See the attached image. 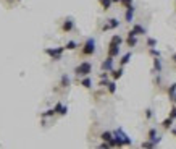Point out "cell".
I'll return each mask as SVG.
<instances>
[{
  "instance_id": "9a60e30c",
  "label": "cell",
  "mask_w": 176,
  "mask_h": 149,
  "mask_svg": "<svg viewBox=\"0 0 176 149\" xmlns=\"http://www.w3.org/2000/svg\"><path fill=\"white\" fill-rule=\"evenodd\" d=\"M154 68L157 73H160L162 71V62H160V57H155L154 58Z\"/></svg>"
},
{
  "instance_id": "30bf717a",
  "label": "cell",
  "mask_w": 176,
  "mask_h": 149,
  "mask_svg": "<svg viewBox=\"0 0 176 149\" xmlns=\"http://www.w3.org/2000/svg\"><path fill=\"white\" fill-rule=\"evenodd\" d=\"M147 140L154 141L155 144H157L158 141H160V138L157 136V130H155V128H150V130H149V134H147Z\"/></svg>"
},
{
  "instance_id": "d6986e66",
  "label": "cell",
  "mask_w": 176,
  "mask_h": 149,
  "mask_svg": "<svg viewBox=\"0 0 176 149\" xmlns=\"http://www.w3.org/2000/svg\"><path fill=\"white\" fill-rule=\"evenodd\" d=\"M99 2H100V5H102V8L103 10H108L110 7H112V0H99Z\"/></svg>"
},
{
  "instance_id": "1f68e13d",
  "label": "cell",
  "mask_w": 176,
  "mask_h": 149,
  "mask_svg": "<svg viewBox=\"0 0 176 149\" xmlns=\"http://www.w3.org/2000/svg\"><path fill=\"white\" fill-rule=\"evenodd\" d=\"M112 2H115V3H116V2H120V0H112Z\"/></svg>"
},
{
  "instance_id": "f546056e",
  "label": "cell",
  "mask_w": 176,
  "mask_h": 149,
  "mask_svg": "<svg viewBox=\"0 0 176 149\" xmlns=\"http://www.w3.org/2000/svg\"><path fill=\"white\" fill-rule=\"evenodd\" d=\"M171 133H173V134H176V128H173V130H171Z\"/></svg>"
},
{
  "instance_id": "6da1fadb",
  "label": "cell",
  "mask_w": 176,
  "mask_h": 149,
  "mask_svg": "<svg viewBox=\"0 0 176 149\" xmlns=\"http://www.w3.org/2000/svg\"><path fill=\"white\" fill-rule=\"evenodd\" d=\"M113 136H115L116 146H129V144L133 143V141H131V138L128 136V134L121 130V128H118V130L113 131Z\"/></svg>"
},
{
  "instance_id": "ac0fdd59",
  "label": "cell",
  "mask_w": 176,
  "mask_h": 149,
  "mask_svg": "<svg viewBox=\"0 0 176 149\" xmlns=\"http://www.w3.org/2000/svg\"><path fill=\"white\" fill-rule=\"evenodd\" d=\"M123 42L121 36H118V34H115V36L112 37V41H110V44H115V46H120V44Z\"/></svg>"
},
{
  "instance_id": "4dcf8cb0",
  "label": "cell",
  "mask_w": 176,
  "mask_h": 149,
  "mask_svg": "<svg viewBox=\"0 0 176 149\" xmlns=\"http://www.w3.org/2000/svg\"><path fill=\"white\" fill-rule=\"evenodd\" d=\"M173 60H175V62H176V55H173Z\"/></svg>"
},
{
  "instance_id": "83f0119b",
  "label": "cell",
  "mask_w": 176,
  "mask_h": 149,
  "mask_svg": "<svg viewBox=\"0 0 176 149\" xmlns=\"http://www.w3.org/2000/svg\"><path fill=\"white\" fill-rule=\"evenodd\" d=\"M150 55H154V57H160V52L155 50L154 47H150Z\"/></svg>"
},
{
  "instance_id": "4fadbf2b",
  "label": "cell",
  "mask_w": 176,
  "mask_h": 149,
  "mask_svg": "<svg viewBox=\"0 0 176 149\" xmlns=\"http://www.w3.org/2000/svg\"><path fill=\"white\" fill-rule=\"evenodd\" d=\"M131 57H133V54H131V52H128V54H125L121 57V60H120V65H121V67H125V65L128 63V62L131 60Z\"/></svg>"
},
{
  "instance_id": "3957f363",
  "label": "cell",
  "mask_w": 176,
  "mask_h": 149,
  "mask_svg": "<svg viewBox=\"0 0 176 149\" xmlns=\"http://www.w3.org/2000/svg\"><path fill=\"white\" fill-rule=\"evenodd\" d=\"M95 52V39L94 37H87L84 42V46H82V50L81 54L82 55H92Z\"/></svg>"
},
{
  "instance_id": "f1b7e54d",
  "label": "cell",
  "mask_w": 176,
  "mask_h": 149,
  "mask_svg": "<svg viewBox=\"0 0 176 149\" xmlns=\"http://www.w3.org/2000/svg\"><path fill=\"white\" fill-rule=\"evenodd\" d=\"M146 117H147V118H150V117H152V110H150V109L146 112Z\"/></svg>"
},
{
  "instance_id": "cb8c5ba5",
  "label": "cell",
  "mask_w": 176,
  "mask_h": 149,
  "mask_svg": "<svg viewBox=\"0 0 176 149\" xmlns=\"http://www.w3.org/2000/svg\"><path fill=\"white\" fill-rule=\"evenodd\" d=\"M147 46H149V47H155V46H157V39L149 37V39H147Z\"/></svg>"
},
{
  "instance_id": "5b68a950",
  "label": "cell",
  "mask_w": 176,
  "mask_h": 149,
  "mask_svg": "<svg viewBox=\"0 0 176 149\" xmlns=\"http://www.w3.org/2000/svg\"><path fill=\"white\" fill-rule=\"evenodd\" d=\"M102 70L103 71H112L113 70V57H107L105 60L102 62Z\"/></svg>"
},
{
  "instance_id": "277c9868",
  "label": "cell",
  "mask_w": 176,
  "mask_h": 149,
  "mask_svg": "<svg viewBox=\"0 0 176 149\" xmlns=\"http://www.w3.org/2000/svg\"><path fill=\"white\" fill-rule=\"evenodd\" d=\"M63 50H65V47H55V49H45V54L50 55L53 60H60Z\"/></svg>"
},
{
  "instance_id": "d4e9b609",
  "label": "cell",
  "mask_w": 176,
  "mask_h": 149,
  "mask_svg": "<svg viewBox=\"0 0 176 149\" xmlns=\"http://www.w3.org/2000/svg\"><path fill=\"white\" fill-rule=\"evenodd\" d=\"M53 113H57L55 109H49V110H45V112L42 113V117H50V115H53Z\"/></svg>"
},
{
  "instance_id": "484cf974",
  "label": "cell",
  "mask_w": 176,
  "mask_h": 149,
  "mask_svg": "<svg viewBox=\"0 0 176 149\" xmlns=\"http://www.w3.org/2000/svg\"><path fill=\"white\" fill-rule=\"evenodd\" d=\"M120 3L123 7H129V5H133V0H120Z\"/></svg>"
},
{
  "instance_id": "4316f807",
  "label": "cell",
  "mask_w": 176,
  "mask_h": 149,
  "mask_svg": "<svg viewBox=\"0 0 176 149\" xmlns=\"http://www.w3.org/2000/svg\"><path fill=\"white\" fill-rule=\"evenodd\" d=\"M170 117H171V118H173V120H176V105H173V107H171Z\"/></svg>"
},
{
  "instance_id": "603a6c76",
  "label": "cell",
  "mask_w": 176,
  "mask_h": 149,
  "mask_svg": "<svg viewBox=\"0 0 176 149\" xmlns=\"http://www.w3.org/2000/svg\"><path fill=\"white\" fill-rule=\"evenodd\" d=\"M173 122H175V120H173V118H171V117H168V118H167V120H165V122H163V123H162V126H163V128H170V126H171V125H173Z\"/></svg>"
},
{
  "instance_id": "52a82bcc",
  "label": "cell",
  "mask_w": 176,
  "mask_h": 149,
  "mask_svg": "<svg viewBox=\"0 0 176 149\" xmlns=\"http://www.w3.org/2000/svg\"><path fill=\"white\" fill-rule=\"evenodd\" d=\"M74 29V21L73 18H66L63 23V26H61V31H65V33H70V31Z\"/></svg>"
},
{
  "instance_id": "7402d4cb",
  "label": "cell",
  "mask_w": 176,
  "mask_h": 149,
  "mask_svg": "<svg viewBox=\"0 0 176 149\" xmlns=\"http://www.w3.org/2000/svg\"><path fill=\"white\" fill-rule=\"evenodd\" d=\"M107 88H108V92H110V94H115V91H116V84H115V81H110L108 84H107Z\"/></svg>"
},
{
  "instance_id": "5bb4252c",
  "label": "cell",
  "mask_w": 176,
  "mask_h": 149,
  "mask_svg": "<svg viewBox=\"0 0 176 149\" xmlns=\"http://www.w3.org/2000/svg\"><path fill=\"white\" fill-rule=\"evenodd\" d=\"M168 94H170L171 100L176 104V84H171V86H170V89H168Z\"/></svg>"
},
{
  "instance_id": "7a4b0ae2",
  "label": "cell",
  "mask_w": 176,
  "mask_h": 149,
  "mask_svg": "<svg viewBox=\"0 0 176 149\" xmlns=\"http://www.w3.org/2000/svg\"><path fill=\"white\" fill-rule=\"evenodd\" d=\"M91 71H92V63L91 62H81V63L74 68V73L78 76H87Z\"/></svg>"
},
{
  "instance_id": "e0dca14e",
  "label": "cell",
  "mask_w": 176,
  "mask_h": 149,
  "mask_svg": "<svg viewBox=\"0 0 176 149\" xmlns=\"http://www.w3.org/2000/svg\"><path fill=\"white\" fill-rule=\"evenodd\" d=\"M81 86H84V88H91V86H92V79L91 78H87V76H86V78H82L81 79Z\"/></svg>"
},
{
  "instance_id": "ffe728a7",
  "label": "cell",
  "mask_w": 176,
  "mask_h": 149,
  "mask_svg": "<svg viewBox=\"0 0 176 149\" xmlns=\"http://www.w3.org/2000/svg\"><path fill=\"white\" fill-rule=\"evenodd\" d=\"M76 47H78V44H76L74 41H68L66 46H65V49H66V50H74Z\"/></svg>"
},
{
  "instance_id": "44dd1931",
  "label": "cell",
  "mask_w": 176,
  "mask_h": 149,
  "mask_svg": "<svg viewBox=\"0 0 176 149\" xmlns=\"http://www.w3.org/2000/svg\"><path fill=\"white\" fill-rule=\"evenodd\" d=\"M70 78H68V75H63L61 76V86H63V88H68V86H70Z\"/></svg>"
},
{
  "instance_id": "8992f818",
  "label": "cell",
  "mask_w": 176,
  "mask_h": 149,
  "mask_svg": "<svg viewBox=\"0 0 176 149\" xmlns=\"http://www.w3.org/2000/svg\"><path fill=\"white\" fill-rule=\"evenodd\" d=\"M120 26V21L116 18H110L108 21L103 25V31H108V29H115V28Z\"/></svg>"
},
{
  "instance_id": "7c38bea8",
  "label": "cell",
  "mask_w": 176,
  "mask_h": 149,
  "mask_svg": "<svg viewBox=\"0 0 176 149\" xmlns=\"http://www.w3.org/2000/svg\"><path fill=\"white\" fill-rule=\"evenodd\" d=\"M126 44L129 47H134L137 44V37L136 36H133V34H128V39H126Z\"/></svg>"
},
{
  "instance_id": "9c48e42d",
  "label": "cell",
  "mask_w": 176,
  "mask_h": 149,
  "mask_svg": "<svg viewBox=\"0 0 176 149\" xmlns=\"http://www.w3.org/2000/svg\"><path fill=\"white\" fill-rule=\"evenodd\" d=\"M120 54V46H115V44H108V55L110 57H118Z\"/></svg>"
},
{
  "instance_id": "2e32d148",
  "label": "cell",
  "mask_w": 176,
  "mask_h": 149,
  "mask_svg": "<svg viewBox=\"0 0 176 149\" xmlns=\"http://www.w3.org/2000/svg\"><path fill=\"white\" fill-rule=\"evenodd\" d=\"M121 75H123V67L118 68V70H112V78H113V79L121 78Z\"/></svg>"
},
{
  "instance_id": "ba28073f",
  "label": "cell",
  "mask_w": 176,
  "mask_h": 149,
  "mask_svg": "<svg viewBox=\"0 0 176 149\" xmlns=\"http://www.w3.org/2000/svg\"><path fill=\"white\" fill-rule=\"evenodd\" d=\"M128 34H133V36H141V34H146V28L141 26V25H134L133 29H131Z\"/></svg>"
},
{
  "instance_id": "d6a6232c",
  "label": "cell",
  "mask_w": 176,
  "mask_h": 149,
  "mask_svg": "<svg viewBox=\"0 0 176 149\" xmlns=\"http://www.w3.org/2000/svg\"><path fill=\"white\" fill-rule=\"evenodd\" d=\"M8 2H12V0H8Z\"/></svg>"
},
{
  "instance_id": "8fae6325",
  "label": "cell",
  "mask_w": 176,
  "mask_h": 149,
  "mask_svg": "<svg viewBox=\"0 0 176 149\" xmlns=\"http://www.w3.org/2000/svg\"><path fill=\"white\" fill-rule=\"evenodd\" d=\"M133 16H134V7H133V5L126 7V15H125L126 21H128V23H131V21H133Z\"/></svg>"
}]
</instances>
